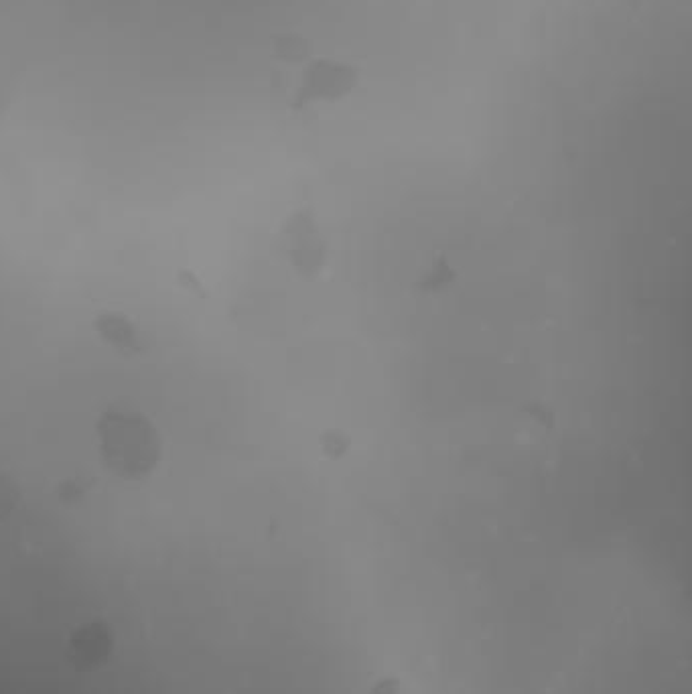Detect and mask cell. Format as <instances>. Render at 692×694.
Segmentation results:
<instances>
[{
    "mask_svg": "<svg viewBox=\"0 0 692 694\" xmlns=\"http://www.w3.org/2000/svg\"><path fill=\"white\" fill-rule=\"evenodd\" d=\"M98 441L108 471L126 481L145 479L161 457L153 423L136 412H106L98 421Z\"/></svg>",
    "mask_w": 692,
    "mask_h": 694,
    "instance_id": "cell-1",
    "label": "cell"
},
{
    "mask_svg": "<svg viewBox=\"0 0 692 694\" xmlns=\"http://www.w3.org/2000/svg\"><path fill=\"white\" fill-rule=\"evenodd\" d=\"M287 250H289V260L293 268L301 276H317L327 260V244L317 228L315 214L311 207H303L297 210L287 226Z\"/></svg>",
    "mask_w": 692,
    "mask_h": 694,
    "instance_id": "cell-2",
    "label": "cell"
},
{
    "mask_svg": "<svg viewBox=\"0 0 692 694\" xmlns=\"http://www.w3.org/2000/svg\"><path fill=\"white\" fill-rule=\"evenodd\" d=\"M112 636L106 623L92 621L78 628L69 640V660L78 670H94L108 660Z\"/></svg>",
    "mask_w": 692,
    "mask_h": 694,
    "instance_id": "cell-3",
    "label": "cell"
},
{
    "mask_svg": "<svg viewBox=\"0 0 692 694\" xmlns=\"http://www.w3.org/2000/svg\"><path fill=\"white\" fill-rule=\"evenodd\" d=\"M98 333L120 352L132 354L141 350V341H138L136 327L118 313H104L96 319Z\"/></svg>",
    "mask_w": 692,
    "mask_h": 694,
    "instance_id": "cell-4",
    "label": "cell"
},
{
    "mask_svg": "<svg viewBox=\"0 0 692 694\" xmlns=\"http://www.w3.org/2000/svg\"><path fill=\"white\" fill-rule=\"evenodd\" d=\"M19 502V490L11 477L0 473V520L7 518Z\"/></svg>",
    "mask_w": 692,
    "mask_h": 694,
    "instance_id": "cell-5",
    "label": "cell"
},
{
    "mask_svg": "<svg viewBox=\"0 0 692 694\" xmlns=\"http://www.w3.org/2000/svg\"><path fill=\"white\" fill-rule=\"evenodd\" d=\"M451 279H453V270L441 260V262H439L437 266H433L431 272L425 276L423 289H425V291H437V289L445 287Z\"/></svg>",
    "mask_w": 692,
    "mask_h": 694,
    "instance_id": "cell-6",
    "label": "cell"
},
{
    "mask_svg": "<svg viewBox=\"0 0 692 694\" xmlns=\"http://www.w3.org/2000/svg\"><path fill=\"white\" fill-rule=\"evenodd\" d=\"M345 449H348V441H345L341 435L331 433L325 437V453L329 457H339L345 453Z\"/></svg>",
    "mask_w": 692,
    "mask_h": 694,
    "instance_id": "cell-7",
    "label": "cell"
},
{
    "mask_svg": "<svg viewBox=\"0 0 692 694\" xmlns=\"http://www.w3.org/2000/svg\"><path fill=\"white\" fill-rule=\"evenodd\" d=\"M368 694H398V682L396 678L380 680Z\"/></svg>",
    "mask_w": 692,
    "mask_h": 694,
    "instance_id": "cell-8",
    "label": "cell"
}]
</instances>
